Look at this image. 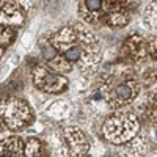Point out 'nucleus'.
Listing matches in <instances>:
<instances>
[{
  "mask_svg": "<svg viewBox=\"0 0 157 157\" xmlns=\"http://www.w3.org/2000/svg\"><path fill=\"white\" fill-rule=\"evenodd\" d=\"M0 157H24V140L16 135L0 140Z\"/></svg>",
  "mask_w": 157,
  "mask_h": 157,
  "instance_id": "nucleus-7",
  "label": "nucleus"
},
{
  "mask_svg": "<svg viewBox=\"0 0 157 157\" xmlns=\"http://www.w3.org/2000/svg\"><path fill=\"white\" fill-rule=\"evenodd\" d=\"M16 39V32L11 27H5V25H0V47L5 49L8 47L13 41Z\"/></svg>",
  "mask_w": 157,
  "mask_h": 157,
  "instance_id": "nucleus-11",
  "label": "nucleus"
},
{
  "mask_svg": "<svg viewBox=\"0 0 157 157\" xmlns=\"http://www.w3.org/2000/svg\"><path fill=\"white\" fill-rule=\"evenodd\" d=\"M3 50H5V49H2V47H0V57L3 55Z\"/></svg>",
  "mask_w": 157,
  "mask_h": 157,
  "instance_id": "nucleus-12",
  "label": "nucleus"
},
{
  "mask_svg": "<svg viewBox=\"0 0 157 157\" xmlns=\"http://www.w3.org/2000/svg\"><path fill=\"white\" fill-rule=\"evenodd\" d=\"M38 46H39V50H41V55H43V60L46 61V64L54 61L60 55L58 50L54 47V44L50 43V38H47V36H43L41 39H39Z\"/></svg>",
  "mask_w": 157,
  "mask_h": 157,
  "instance_id": "nucleus-10",
  "label": "nucleus"
},
{
  "mask_svg": "<svg viewBox=\"0 0 157 157\" xmlns=\"http://www.w3.org/2000/svg\"><path fill=\"white\" fill-rule=\"evenodd\" d=\"M140 130V123L132 113H116L109 116L102 124V135L105 140L115 145L129 141Z\"/></svg>",
  "mask_w": 157,
  "mask_h": 157,
  "instance_id": "nucleus-2",
  "label": "nucleus"
},
{
  "mask_svg": "<svg viewBox=\"0 0 157 157\" xmlns=\"http://www.w3.org/2000/svg\"><path fill=\"white\" fill-rule=\"evenodd\" d=\"M102 10V0H82L80 14L85 21H94V17Z\"/></svg>",
  "mask_w": 157,
  "mask_h": 157,
  "instance_id": "nucleus-9",
  "label": "nucleus"
},
{
  "mask_svg": "<svg viewBox=\"0 0 157 157\" xmlns=\"http://www.w3.org/2000/svg\"><path fill=\"white\" fill-rule=\"evenodd\" d=\"M24 157H49V151L41 140L30 137L24 141Z\"/></svg>",
  "mask_w": 157,
  "mask_h": 157,
  "instance_id": "nucleus-8",
  "label": "nucleus"
},
{
  "mask_svg": "<svg viewBox=\"0 0 157 157\" xmlns=\"http://www.w3.org/2000/svg\"><path fill=\"white\" fill-rule=\"evenodd\" d=\"M32 80L38 90L44 91V93H50V94L63 93L69 83L68 78L63 74L52 71L46 64H35V68L32 69Z\"/></svg>",
  "mask_w": 157,
  "mask_h": 157,
  "instance_id": "nucleus-3",
  "label": "nucleus"
},
{
  "mask_svg": "<svg viewBox=\"0 0 157 157\" xmlns=\"http://www.w3.org/2000/svg\"><path fill=\"white\" fill-rule=\"evenodd\" d=\"M0 121L10 130H22L35 121V113L30 104L19 96L0 98Z\"/></svg>",
  "mask_w": 157,
  "mask_h": 157,
  "instance_id": "nucleus-1",
  "label": "nucleus"
},
{
  "mask_svg": "<svg viewBox=\"0 0 157 157\" xmlns=\"http://www.w3.org/2000/svg\"><path fill=\"white\" fill-rule=\"evenodd\" d=\"M64 134V140L68 143V148L71 151L72 157H83L88 151V140L85 137V134L82 132L78 127L69 126L63 129Z\"/></svg>",
  "mask_w": 157,
  "mask_h": 157,
  "instance_id": "nucleus-5",
  "label": "nucleus"
},
{
  "mask_svg": "<svg viewBox=\"0 0 157 157\" xmlns=\"http://www.w3.org/2000/svg\"><path fill=\"white\" fill-rule=\"evenodd\" d=\"M138 91H140V86L135 80H124V82L116 83L105 94V98L109 104H112L113 107H121L132 102L135 96L138 94Z\"/></svg>",
  "mask_w": 157,
  "mask_h": 157,
  "instance_id": "nucleus-4",
  "label": "nucleus"
},
{
  "mask_svg": "<svg viewBox=\"0 0 157 157\" xmlns=\"http://www.w3.org/2000/svg\"><path fill=\"white\" fill-rule=\"evenodd\" d=\"M25 10H22L14 2H8L0 8V25L5 27H17L25 22Z\"/></svg>",
  "mask_w": 157,
  "mask_h": 157,
  "instance_id": "nucleus-6",
  "label": "nucleus"
}]
</instances>
